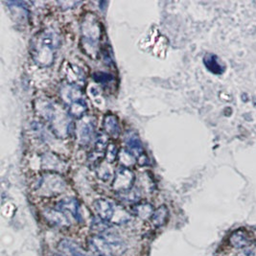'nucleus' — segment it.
Returning <instances> with one entry per match:
<instances>
[{
    "mask_svg": "<svg viewBox=\"0 0 256 256\" xmlns=\"http://www.w3.org/2000/svg\"><path fill=\"white\" fill-rule=\"evenodd\" d=\"M168 220H169V210L165 206H162L156 210H154L151 217L152 224L156 228H160L164 224H166Z\"/></svg>",
    "mask_w": 256,
    "mask_h": 256,
    "instance_id": "obj_20",
    "label": "nucleus"
},
{
    "mask_svg": "<svg viewBox=\"0 0 256 256\" xmlns=\"http://www.w3.org/2000/svg\"><path fill=\"white\" fill-rule=\"evenodd\" d=\"M154 211V210L152 206L147 202H140L132 206V214L142 220L151 219Z\"/></svg>",
    "mask_w": 256,
    "mask_h": 256,
    "instance_id": "obj_19",
    "label": "nucleus"
},
{
    "mask_svg": "<svg viewBox=\"0 0 256 256\" xmlns=\"http://www.w3.org/2000/svg\"><path fill=\"white\" fill-rule=\"evenodd\" d=\"M103 128L108 136L117 138L121 132L118 118L114 114H106L103 119Z\"/></svg>",
    "mask_w": 256,
    "mask_h": 256,
    "instance_id": "obj_16",
    "label": "nucleus"
},
{
    "mask_svg": "<svg viewBox=\"0 0 256 256\" xmlns=\"http://www.w3.org/2000/svg\"><path fill=\"white\" fill-rule=\"evenodd\" d=\"M88 244L90 250L98 256H123L128 248L123 238L108 230L92 235L88 238Z\"/></svg>",
    "mask_w": 256,
    "mask_h": 256,
    "instance_id": "obj_2",
    "label": "nucleus"
},
{
    "mask_svg": "<svg viewBox=\"0 0 256 256\" xmlns=\"http://www.w3.org/2000/svg\"><path fill=\"white\" fill-rule=\"evenodd\" d=\"M60 72L64 80L68 84L81 86L86 82V74L78 66L71 64L70 62H64L60 68Z\"/></svg>",
    "mask_w": 256,
    "mask_h": 256,
    "instance_id": "obj_8",
    "label": "nucleus"
},
{
    "mask_svg": "<svg viewBox=\"0 0 256 256\" xmlns=\"http://www.w3.org/2000/svg\"><path fill=\"white\" fill-rule=\"evenodd\" d=\"M38 114L44 120L50 122V125L60 138H64L70 134V121L68 116L60 110L58 106L50 101H38L36 106Z\"/></svg>",
    "mask_w": 256,
    "mask_h": 256,
    "instance_id": "obj_4",
    "label": "nucleus"
},
{
    "mask_svg": "<svg viewBox=\"0 0 256 256\" xmlns=\"http://www.w3.org/2000/svg\"><path fill=\"white\" fill-rule=\"evenodd\" d=\"M81 46L84 52L95 58L99 53V42L102 35V24L92 12H86L81 24Z\"/></svg>",
    "mask_w": 256,
    "mask_h": 256,
    "instance_id": "obj_3",
    "label": "nucleus"
},
{
    "mask_svg": "<svg viewBox=\"0 0 256 256\" xmlns=\"http://www.w3.org/2000/svg\"><path fill=\"white\" fill-rule=\"evenodd\" d=\"M243 250V256H256V242L246 246Z\"/></svg>",
    "mask_w": 256,
    "mask_h": 256,
    "instance_id": "obj_25",
    "label": "nucleus"
},
{
    "mask_svg": "<svg viewBox=\"0 0 256 256\" xmlns=\"http://www.w3.org/2000/svg\"><path fill=\"white\" fill-rule=\"evenodd\" d=\"M136 182V175L128 167H122L117 170L112 180V189L118 194H124L132 190Z\"/></svg>",
    "mask_w": 256,
    "mask_h": 256,
    "instance_id": "obj_7",
    "label": "nucleus"
},
{
    "mask_svg": "<svg viewBox=\"0 0 256 256\" xmlns=\"http://www.w3.org/2000/svg\"><path fill=\"white\" fill-rule=\"evenodd\" d=\"M66 188V182L57 173H46L42 176L36 184V191L44 197H54L62 194Z\"/></svg>",
    "mask_w": 256,
    "mask_h": 256,
    "instance_id": "obj_6",
    "label": "nucleus"
},
{
    "mask_svg": "<svg viewBox=\"0 0 256 256\" xmlns=\"http://www.w3.org/2000/svg\"><path fill=\"white\" fill-rule=\"evenodd\" d=\"M230 243L236 248L244 250L246 246L254 243V239L248 232L241 230L233 233L230 237Z\"/></svg>",
    "mask_w": 256,
    "mask_h": 256,
    "instance_id": "obj_17",
    "label": "nucleus"
},
{
    "mask_svg": "<svg viewBox=\"0 0 256 256\" xmlns=\"http://www.w3.org/2000/svg\"><path fill=\"white\" fill-rule=\"evenodd\" d=\"M117 156H118V151H117L116 146L114 144H110L108 147V150L106 152V158L108 160L106 162H114L116 160Z\"/></svg>",
    "mask_w": 256,
    "mask_h": 256,
    "instance_id": "obj_24",
    "label": "nucleus"
},
{
    "mask_svg": "<svg viewBox=\"0 0 256 256\" xmlns=\"http://www.w3.org/2000/svg\"><path fill=\"white\" fill-rule=\"evenodd\" d=\"M60 95L62 100L68 106L80 99H84V94L81 86H73L70 84H66L62 86L60 90Z\"/></svg>",
    "mask_w": 256,
    "mask_h": 256,
    "instance_id": "obj_11",
    "label": "nucleus"
},
{
    "mask_svg": "<svg viewBox=\"0 0 256 256\" xmlns=\"http://www.w3.org/2000/svg\"><path fill=\"white\" fill-rule=\"evenodd\" d=\"M57 210L66 213V215L72 216L77 221L81 220L80 215V204L79 202L74 198H64L60 200L56 206Z\"/></svg>",
    "mask_w": 256,
    "mask_h": 256,
    "instance_id": "obj_12",
    "label": "nucleus"
},
{
    "mask_svg": "<svg viewBox=\"0 0 256 256\" xmlns=\"http://www.w3.org/2000/svg\"><path fill=\"white\" fill-rule=\"evenodd\" d=\"M204 64L206 66V68L211 71L214 74H221L224 71V68L219 62V60L217 58V56L213 55V54H208L206 55L204 58Z\"/></svg>",
    "mask_w": 256,
    "mask_h": 256,
    "instance_id": "obj_22",
    "label": "nucleus"
},
{
    "mask_svg": "<svg viewBox=\"0 0 256 256\" xmlns=\"http://www.w3.org/2000/svg\"><path fill=\"white\" fill-rule=\"evenodd\" d=\"M106 134H101L95 143L94 149L90 152L88 156V160L90 162L96 163L100 162L105 158L106 152L108 150V140H106Z\"/></svg>",
    "mask_w": 256,
    "mask_h": 256,
    "instance_id": "obj_14",
    "label": "nucleus"
},
{
    "mask_svg": "<svg viewBox=\"0 0 256 256\" xmlns=\"http://www.w3.org/2000/svg\"><path fill=\"white\" fill-rule=\"evenodd\" d=\"M94 208L98 217L108 224H125L132 219L130 212L110 200H96L94 202Z\"/></svg>",
    "mask_w": 256,
    "mask_h": 256,
    "instance_id": "obj_5",
    "label": "nucleus"
},
{
    "mask_svg": "<svg viewBox=\"0 0 256 256\" xmlns=\"http://www.w3.org/2000/svg\"><path fill=\"white\" fill-rule=\"evenodd\" d=\"M125 145L127 149L126 151L128 152L134 158H136L141 165H145L147 163V156L140 141V136L136 132H128L126 134Z\"/></svg>",
    "mask_w": 256,
    "mask_h": 256,
    "instance_id": "obj_9",
    "label": "nucleus"
},
{
    "mask_svg": "<svg viewBox=\"0 0 256 256\" xmlns=\"http://www.w3.org/2000/svg\"><path fill=\"white\" fill-rule=\"evenodd\" d=\"M58 250L62 256H90L79 244L68 239H64L58 243Z\"/></svg>",
    "mask_w": 256,
    "mask_h": 256,
    "instance_id": "obj_13",
    "label": "nucleus"
},
{
    "mask_svg": "<svg viewBox=\"0 0 256 256\" xmlns=\"http://www.w3.org/2000/svg\"><path fill=\"white\" fill-rule=\"evenodd\" d=\"M94 80L97 82L102 84L103 86H108V84L114 82V76L104 72H96L94 75Z\"/></svg>",
    "mask_w": 256,
    "mask_h": 256,
    "instance_id": "obj_23",
    "label": "nucleus"
},
{
    "mask_svg": "<svg viewBox=\"0 0 256 256\" xmlns=\"http://www.w3.org/2000/svg\"><path fill=\"white\" fill-rule=\"evenodd\" d=\"M46 219L51 224L58 228H68L70 226V218L68 215L62 211L57 210H47L46 211Z\"/></svg>",
    "mask_w": 256,
    "mask_h": 256,
    "instance_id": "obj_15",
    "label": "nucleus"
},
{
    "mask_svg": "<svg viewBox=\"0 0 256 256\" xmlns=\"http://www.w3.org/2000/svg\"><path fill=\"white\" fill-rule=\"evenodd\" d=\"M88 112V104L84 99H80L68 106V114L74 118L81 119Z\"/></svg>",
    "mask_w": 256,
    "mask_h": 256,
    "instance_id": "obj_21",
    "label": "nucleus"
},
{
    "mask_svg": "<svg viewBox=\"0 0 256 256\" xmlns=\"http://www.w3.org/2000/svg\"><path fill=\"white\" fill-rule=\"evenodd\" d=\"M42 167L46 170H50V171H60L62 170L64 167V162L62 160H60L57 156L53 154H46L42 156Z\"/></svg>",
    "mask_w": 256,
    "mask_h": 256,
    "instance_id": "obj_18",
    "label": "nucleus"
},
{
    "mask_svg": "<svg viewBox=\"0 0 256 256\" xmlns=\"http://www.w3.org/2000/svg\"><path fill=\"white\" fill-rule=\"evenodd\" d=\"M62 44V38L54 30H42L36 34L30 42V55L40 68L50 66Z\"/></svg>",
    "mask_w": 256,
    "mask_h": 256,
    "instance_id": "obj_1",
    "label": "nucleus"
},
{
    "mask_svg": "<svg viewBox=\"0 0 256 256\" xmlns=\"http://www.w3.org/2000/svg\"><path fill=\"white\" fill-rule=\"evenodd\" d=\"M95 121L94 117L84 116L76 125V136L78 143L82 146L88 145L94 136Z\"/></svg>",
    "mask_w": 256,
    "mask_h": 256,
    "instance_id": "obj_10",
    "label": "nucleus"
}]
</instances>
